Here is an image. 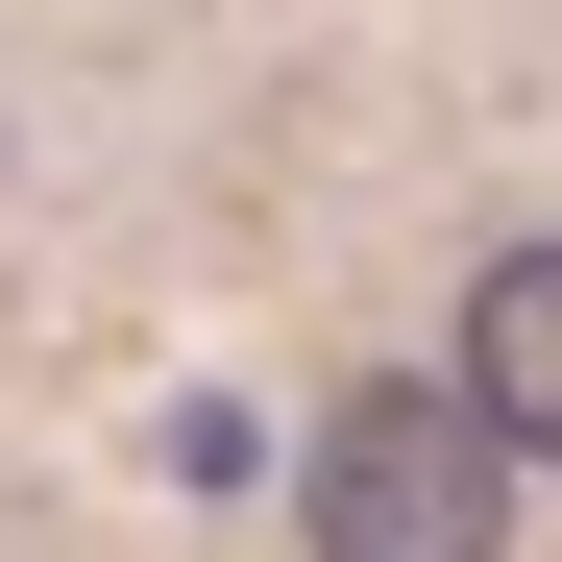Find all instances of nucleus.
<instances>
[{
	"mask_svg": "<svg viewBox=\"0 0 562 562\" xmlns=\"http://www.w3.org/2000/svg\"><path fill=\"white\" fill-rule=\"evenodd\" d=\"M294 538L318 562H490L514 538V440L440 392V367H392V392H342L294 440Z\"/></svg>",
	"mask_w": 562,
	"mask_h": 562,
	"instance_id": "f257e3e1",
	"label": "nucleus"
},
{
	"mask_svg": "<svg viewBox=\"0 0 562 562\" xmlns=\"http://www.w3.org/2000/svg\"><path fill=\"white\" fill-rule=\"evenodd\" d=\"M440 392L490 416L514 464H562V245H490V269H464V342H440Z\"/></svg>",
	"mask_w": 562,
	"mask_h": 562,
	"instance_id": "f03ea898",
	"label": "nucleus"
}]
</instances>
